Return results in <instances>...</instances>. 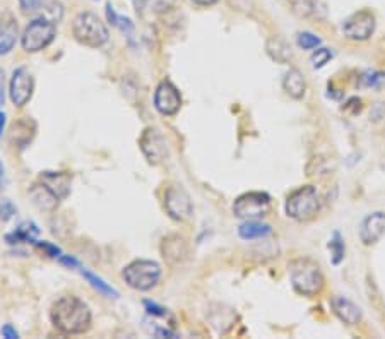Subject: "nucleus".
<instances>
[{
	"instance_id": "nucleus-1",
	"label": "nucleus",
	"mask_w": 385,
	"mask_h": 339,
	"mask_svg": "<svg viewBox=\"0 0 385 339\" xmlns=\"http://www.w3.org/2000/svg\"><path fill=\"white\" fill-rule=\"evenodd\" d=\"M51 323L65 334L86 333L91 326V312L78 296H62L50 310Z\"/></svg>"
},
{
	"instance_id": "nucleus-2",
	"label": "nucleus",
	"mask_w": 385,
	"mask_h": 339,
	"mask_svg": "<svg viewBox=\"0 0 385 339\" xmlns=\"http://www.w3.org/2000/svg\"><path fill=\"white\" fill-rule=\"evenodd\" d=\"M290 278L293 288L300 295L314 296L324 288V276L317 262L312 259H298L290 264Z\"/></svg>"
},
{
	"instance_id": "nucleus-3",
	"label": "nucleus",
	"mask_w": 385,
	"mask_h": 339,
	"mask_svg": "<svg viewBox=\"0 0 385 339\" xmlns=\"http://www.w3.org/2000/svg\"><path fill=\"white\" fill-rule=\"evenodd\" d=\"M72 33L79 43L89 48H100L108 41V27L93 12H81L74 19Z\"/></svg>"
},
{
	"instance_id": "nucleus-4",
	"label": "nucleus",
	"mask_w": 385,
	"mask_h": 339,
	"mask_svg": "<svg viewBox=\"0 0 385 339\" xmlns=\"http://www.w3.org/2000/svg\"><path fill=\"white\" fill-rule=\"evenodd\" d=\"M320 209V199H318L317 189L312 185L300 187L290 194L286 200V214L296 221H308L315 216Z\"/></svg>"
},
{
	"instance_id": "nucleus-5",
	"label": "nucleus",
	"mask_w": 385,
	"mask_h": 339,
	"mask_svg": "<svg viewBox=\"0 0 385 339\" xmlns=\"http://www.w3.org/2000/svg\"><path fill=\"white\" fill-rule=\"evenodd\" d=\"M122 276L130 288L139 290V292H148L152 286L158 285L159 278H161V268L154 261L139 259V261L130 262L124 269Z\"/></svg>"
},
{
	"instance_id": "nucleus-6",
	"label": "nucleus",
	"mask_w": 385,
	"mask_h": 339,
	"mask_svg": "<svg viewBox=\"0 0 385 339\" xmlns=\"http://www.w3.org/2000/svg\"><path fill=\"white\" fill-rule=\"evenodd\" d=\"M57 34V26L47 17H38L31 21L23 33V48L30 54L47 48Z\"/></svg>"
},
{
	"instance_id": "nucleus-7",
	"label": "nucleus",
	"mask_w": 385,
	"mask_h": 339,
	"mask_svg": "<svg viewBox=\"0 0 385 339\" xmlns=\"http://www.w3.org/2000/svg\"><path fill=\"white\" fill-rule=\"evenodd\" d=\"M270 209V197L264 192H248L238 197L233 204V213L242 220H259Z\"/></svg>"
},
{
	"instance_id": "nucleus-8",
	"label": "nucleus",
	"mask_w": 385,
	"mask_h": 339,
	"mask_svg": "<svg viewBox=\"0 0 385 339\" xmlns=\"http://www.w3.org/2000/svg\"><path fill=\"white\" fill-rule=\"evenodd\" d=\"M165 209L173 220H189L192 216V200H190L185 189H182L180 185H170L165 190Z\"/></svg>"
},
{
	"instance_id": "nucleus-9",
	"label": "nucleus",
	"mask_w": 385,
	"mask_h": 339,
	"mask_svg": "<svg viewBox=\"0 0 385 339\" xmlns=\"http://www.w3.org/2000/svg\"><path fill=\"white\" fill-rule=\"evenodd\" d=\"M375 31V17L370 10H360L349 16L342 24V33L353 41H365Z\"/></svg>"
},
{
	"instance_id": "nucleus-10",
	"label": "nucleus",
	"mask_w": 385,
	"mask_h": 339,
	"mask_svg": "<svg viewBox=\"0 0 385 339\" xmlns=\"http://www.w3.org/2000/svg\"><path fill=\"white\" fill-rule=\"evenodd\" d=\"M139 144H141L142 153H144V156L148 158V161L151 165H159L168 158L166 139L158 129H152V127L145 129Z\"/></svg>"
},
{
	"instance_id": "nucleus-11",
	"label": "nucleus",
	"mask_w": 385,
	"mask_h": 339,
	"mask_svg": "<svg viewBox=\"0 0 385 339\" xmlns=\"http://www.w3.org/2000/svg\"><path fill=\"white\" fill-rule=\"evenodd\" d=\"M154 106L159 113L168 117L175 115L180 110V106H182V96H180L178 89L170 81H163L161 84L156 88Z\"/></svg>"
},
{
	"instance_id": "nucleus-12",
	"label": "nucleus",
	"mask_w": 385,
	"mask_h": 339,
	"mask_svg": "<svg viewBox=\"0 0 385 339\" xmlns=\"http://www.w3.org/2000/svg\"><path fill=\"white\" fill-rule=\"evenodd\" d=\"M33 78L26 67H19L17 71H14L12 79H10V100L14 102V105H26L33 96Z\"/></svg>"
},
{
	"instance_id": "nucleus-13",
	"label": "nucleus",
	"mask_w": 385,
	"mask_h": 339,
	"mask_svg": "<svg viewBox=\"0 0 385 339\" xmlns=\"http://www.w3.org/2000/svg\"><path fill=\"white\" fill-rule=\"evenodd\" d=\"M385 235V214L373 213L363 220L360 228V238L365 245H373Z\"/></svg>"
},
{
	"instance_id": "nucleus-14",
	"label": "nucleus",
	"mask_w": 385,
	"mask_h": 339,
	"mask_svg": "<svg viewBox=\"0 0 385 339\" xmlns=\"http://www.w3.org/2000/svg\"><path fill=\"white\" fill-rule=\"evenodd\" d=\"M331 307L336 316L348 326H356L362 320V310L351 300L345 299L341 295H336L331 299Z\"/></svg>"
},
{
	"instance_id": "nucleus-15",
	"label": "nucleus",
	"mask_w": 385,
	"mask_h": 339,
	"mask_svg": "<svg viewBox=\"0 0 385 339\" xmlns=\"http://www.w3.org/2000/svg\"><path fill=\"white\" fill-rule=\"evenodd\" d=\"M41 183L51 190L58 200L65 199L71 192V175L64 172H43L40 175Z\"/></svg>"
},
{
	"instance_id": "nucleus-16",
	"label": "nucleus",
	"mask_w": 385,
	"mask_h": 339,
	"mask_svg": "<svg viewBox=\"0 0 385 339\" xmlns=\"http://www.w3.org/2000/svg\"><path fill=\"white\" fill-rule=\"evenodd\" d=\"M163 257L166 259L172 264H178V262L185 261L187 255H189V247H187V242L183 240L178 235H170L163 240L161 245Z\"/></svg>"
},
{
	"instance_id": "nucleus-17",
	"label": "nucleus",
	"mask_w": 385,
	"mask_h": 339,
	"mask_svg": "<svg viewBox=\"0 0 385 339\" xmlns=\"http://www.w3.org/2000/svg\"><path fill=\"white\" fill-rule=\"evenodd\" d=\"M17 41V23L10 14L0 17V55L9 54Z\"/></svg>"
},
{
	"instance_id": "nucleus-18",
	"label": "nucleus",
	"mask_w": 385,
	"mask_h": 339,
	"mask_svg": "<svg viewBox=\"0 0 385 339\" xmlns=\"http://www.w3.org/2000/svg\"><path fill=\"white\" fill-rule=\"evenodd\" d=\"M283 88L291 98L300 100L303 98L305 91H307V81L298 69H290L283 79Z\"/></svg>"
},
{
	"instance_id": "nucleus-19",
	"label": "nucleus",
	"mask_w": 385,
	"mask_h": 339,
	"mask_svg": "<svg viewBox=\"0 0 385 339\" xmlns=\"http://www.w3.org/2000/svg\"><path fill=\"white\" fill-rule=\"evenodd\" d=\"M38 235H40V230H38L36 224L31 223V221H24L12 233L7 235V242L9 244H34Z\"/></svg>"
},
{
	"instance_id": "nucleus-20",
	"label": "nucleus",
	"mask_w": 385,
	"mask_h": 339,
	"mask_svg": "<svg viewBox=\"0 0 385 339\" xmlns=\"http://www.w3.org/2000/svg\"><path fill=\"white\" fill-rule=\"evenodd\" d=\"M30 196H31V199H33V202L36 204L40 209L51 211V209H55V207H57L58 197L55 196V194L51 192L48 187H45L43 183H41V185H34L33 189H31Z\"/></svg>"
},
{
	"instance_id": "nucleus-21",
	"label": "nucleus",
	"mask_w": 385,
	"mask_h": 339,
	"mask_svg": "<svg viewBox=\"0 0 385 339\" xmlns=\"http://www.w3.org/2000/svg\"><path fill=\"white\" fill-rule=\"evenodd\" d=\"M267 54L270 55L272 60L284 64L291 58V48L286 43V40H283L281 36H270L267 41Z\"/></svg>"
},
{
	"instance_id": "nucleus-22",
	"label": "nucleus",
	"mask_w": 385,
	"mask_h": 339,
	"mask_svg": "<svg viewBox=\"0 0 385 339\" xmlns=\"http://www.w3.org/2000/svg\"><path fill=\"white\" fill-rule=\"evenodd\" d=\"M270 231H272V228H270L269 224L259 223V221L255 220L245 221V223L238 228V233H240V237L244 238V240H254V238L267 237V235H270Z\"/></svg>"
},
{
	"instance_id": "nucleus-23",
	"label": "nucleus",
	"mask_w": 385,
	"mask_h": 339,
	"mask_svg": "<svg viewBox=\"0 0 385 339\" xmlns=\"http://www.w3.org/2000/svg\"><path fill=\"white\" fill-rule=\"evenodd\" d=\"M82 276H84V278L89 281V285H91L95 290H98L103 296H108V299H119V292H117L115 288H112L108 283L103 281L102 278H98L96 274L86 271V269H82Z\"/></svg>"
},
{
	"instance_id": "nucleus-24",
	"label": "nucleus",
	"mask_w": 385,
	"mask_h": 339,
	"mask_svg": "<svg viewBox=\"0 0 385 339\" xmlns=\"http://www.w3.org/2000/svg\"><path fill=\"white\" fill-rule=\"evenodd\" d=\"M329 248L332 250V262L334 264H339V262L345 259V242H342L341 235L336 231L334 237H332V240L329 242Z\"/></svg>"
},
{
	"instance_id": "nucleus-25",
	"label": "nucleus",
	"mask_w": 385,
	"mask_h": 339,
	"mask_svg": "<svg viewBox=\"0 0 385 339\" xmlns=\"http://www.w3.org/2000/svg\"><path fill=\"white\" fill-rule=\"evenodd\" d=\"M43 9H45L43 17H47V19H50L51 23H55V24L60 23L62 16H64V7H62V3L48 2Z\"/></svg>"
},
{
	"instance_id": "nucleus-26",
	"label": "nucleus",
	"mask_w": 385,
	"mask_h": 339,
	"mask_svg": "<svg viewBox=\"0 0 385 339\" xmlns=\"http://www.w3.org/2000/svg\"><path fill=\"white\" fill-rule=\"evenodd\" d=\"M298 45H300L303 50H314L320 45V38L314 33H308V31H303V33L298 34Z\"/></svg>"
},
{
	"instance_id": "nucleus-27",
	"label": "nucleus",
	"mask_w": 385,
	"mask_h": 339,
	"mask_svg": "<svg viewBox=\"0 0 385 339\" xmlns=\"http://www.w3.org/2000/svg\"><path fill=\"white\" fill-rule=\"evenodd\" d=\"M331 58H332V51L329 50V48H317V50L312 54V64H314L315 69H320L324 67Z\"/></svg>"
},
{
	"instance_id": "nucleus-28",
	"label": "nucleus",
	"mask_w": 385,
	"mask_h": 339,
	"mask_svg": "<svg viewBox=\"0 0 385 339\" xmlns=\"http://www.w3.org/2000/svg\"><path fill=\"white\" fill-rule=\"evenodd\" d=\"M294 12L301 17H307L314 12V0H294Z\"/></svg>"
},
{
	"instance_id": "nucleus-29",
	"label": "nucleus",
	"mask_w": 385,
	"mask_h": 339,
	"mask_svg": "<svg viewBox=\"0 0 385 339\" xmlns=\"http://www.w3.org/2000/svg\"><path fill=\"white\" fill-rule=\"evenodd\" d=\"M384 81L385 74H382V72H366L362 78V84L366 86V88H375V86H379Z\"/></svg>"
},
{
	"instance_id": "nucleus-30",
	"label": "nucleus",
	"mask_w": 385,
	"mask_h": 339,
	"mask_svg": "<svg viewBox=\"0 0 385 339\" xmlns=\"http://www.w3.org/2000/svg\"><path fill=\"white\" fill-rule=\"evenodd\" d=\"M16 207L12 206V202L7 199H0V221H7L14 216Z\"/></svg>"
},
{
	"instance_id": "nucleus-31",
	"label": "nucleus",
	"mask_w": 385,
	"mask_h": 339,
	"mask_svg": "<svg viewBox=\"0 0 385 339\" xmlns=\"http://www.w3.org/2000/svg\"><path fill=\"white\" fill-rule=\"evenodd\" d=\"M175 2L176 0H149V3H151L154 12H165V10H170L173 5H175Z\"/></svg>"
},
{
	"instance_id": "nucleus-32",
	"label": "nucleus",
	"mask_w": 385,
	"mask_h": 339,
	"mask_svg": "<svg viewBox=\"0 0 385 339\" xmlns=\"http://www.w3.org/2000/svg\"><path fill=\"white\" fill-rule=\"evenodd\" d=\"M43 2L45 0H19V5L23 12H34L43 7Z\"/></svg>"
},
{
	"instance_id": "nucleus-33",
	"label": "nucleus",
	"mask_w": 385,
	"mask_h": 339,
	"mask_svg": "<svg viewBox=\"0 0 385 339\" xmlns=\"http://www.w3.org/2000/svg\"><path fill=\"white\" fill-rule=\"evenodd\" d=\"M144 305H145V309H148V314H149V316H156V317H165V316H168V310L163 309V307H159V305H156V303H152V302H144Z\"/></svg>"
},
{
	"instance_id": "nucleus-34",
	"label": "nucleus",
	"mask_w": 385,
	"mask_h": 339,
	"mask_svg": "<svg viewBox=\"0 0 385 339\" xmlns=\"http://www.w3.org/2000/svg\"><path fill=\"white\" fill-rule=\"evenodd\" d=\"M41 248H45V250L48 252V255H51V257H57L58 254H60V248L54 247V245H50L48 242H43V244H38Z\"/></svg>"
},
{
	"instance_id": "nucleus-35",
	"label": "nucleus",
	"mask_w": 385,
	"mask_h": 339,
	"mask_svg": "<svg viewBox=\"0 0 385 339\" xmlns=\"http://www.w3.org/2000/svg\"><path fill=\"white\" fill-rule=\"evenodd\" d=\"M2 336L3 338H7V339H16L17 338V333H16V329H12V326H3L2 327Z\"/></svg>"
},
{
	"instance_id": "nucleus-36",
	"label": "nucleus",
	"mask_w": 385,
	"mask_h": 339,
	"mask_svg": "<svg viewBox=\"0 0 385 339\" xmlns=\"http://www.w3.org/2000/svg\"><path fill=\"white\" fill-rule=\"evenodd\" d=\"M194 3H197V5H214V3H218L220 0H192Z\"/></svg>"
},
{
	"instance_id": "nucleus-37",
	"label": "nucleus",
	"mask_w": 385,
	"mask_h": 339,
	"mask_svg": "<svg viewBox=\"0 0 385 339\" xmlns=\"http://www.w3.org/2000/svg\"><path fill=\"white\" fill-rule=\"evenodd\" d=\"M60 261L64 262V264L71 266V268H75V266H78V261H75V259H72V257H60Z\"/></svg>"
},
{
	"instance_id": "nucleus-38",
	"label": "nucleus",
	"mask_w": 385,
	"mask_h": 339,
	"mask_svg": "<svg viewBox=\"0 0 385 339\" xmlns=\"http://www.w3.org/2000/svg\"><path fill=\"white\" fill-rule=\"evenodd\" d=\"M3 105V72L0 71V106Z\"/></svg>"
},
{
	"instance_id": "nucleus-39",
	"label": "nucleus",
	"mask_w": 385,
	"mask_h": 339,
	"mask_svg": "<svg viewBox=\"0 0 385 339\" xmlns=\"http://www.w3.org/2000/svg\"><path fill=\"white\" fill-rule=\"evenodd\" d=\"M3 126H5V115H3V113H0V136H2Z\"/></svg>"
},
{
	"instance_id": "nucleus-40",
	"label": "nucleus",
	"mask_w": 385,
	"mask_h": 339,
	"mask_svg": "<svg viewBox=\"0 0 385 339\" xmlns=\"http://www.w3.org/2000/svg\"><path fill=\"white\" fill-rule=\"evenodd\" d=\"M0 178H2V167H0Z\"/></svg>"
}]
</instances>
